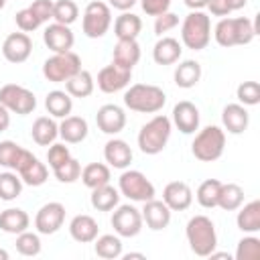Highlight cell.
Segmentation results:
<instances>
[{
  "label": "cell",
  "mask_w": 260,
  "mask_h": 260,
  "mask_svg": "<svg viewBox=\"0 0 260 260\" xmlns=\"http://www.w3.org/2000/svg\"><path fill=\"white\" fill-rule=\"evenodd\" d=\"M254 37H256V28L248 16H236V18L223 16L213 28V39L223 49L250 45Z\"/></svg>",
  "instance_id": "cell-1"
},
{
  "label": "cell",
  "mask_w": 260,
  "mask_h": 260,
  "mask_svg": "<svg viewBox=\"0 0 260 260\" xmlns=\"http://www.w3.org/2000/svg\"><path fill=\"white\" fill-rule=\"evenodd\" d=\"M165 104L167 93L152 83H134L124 91V106L138 114H156Z\"/></svg>",
  "instance_id": "cell-2"
},
{
  "label": "cell",
  "mask_w": 260,
  "mask_h": 260,
  "mask_svg": "<svg viewBox=\"0 0 260 260\" xmlns=\"http://www.w3.org/2000/svg\"><path fill=\"white\" fill-rule=\"evenodd\" d=\"M185 236L189 242V248L195 256L207 258L215 248H217V232L215 223L207 215H193L187 221Z\"/></svg>",
  "instance_id": "cell-3"
},
{
  "label": "cell",
  "mask_w": 260,
  "mask_h": 260,
  "mask_svg": "<svg viewBox=\"0 0 260 260\" xmlns=\"http://www.w3.org/2000/svg\"><path fill=\"white\" fill-rule=\"evenodd\" d=\"M171 130H173V122L171 118H167L165 114H156L154 118H150L138 132V148L144 154H158L165 150L169 138H171Z\"/></svg>",
  "instance_id": "cell-4"
},
{
  "label": "cell",
  "mask_w": 260,
  "mask_h": 260,
  "mask_svg": "<svg viewBox=\"0 0 260 260\" xmlns=\"http://www.w3.org/2000/svg\"><path fill=\"white\" fill-rule=\"evenodd\" d=\"M211 41V18L203 10H191L181 24V43L191 51H201Z\"/></svg>",
  "instance_id": "cell-5"
},
{
  "label": "cell",
  "mask_w": 260,
  "mask_h": 260,
  "mask_svg": "<svg viewBox=\"0 0 260 260\" xmlns=\"http://www.w3.org/2000/svg\"><path fill=\"white\" fill-rule=\"evenodd\" d=\"M225 150V130L219 126H205L199 130L191 142V152L201 162L217 160Z\"/></svg>",
  "instance_id": "cell-6"
},
{
  "label": "cell",
  "mask_w": 260,
  "mask_h": 260,
  "mask_svg": "<svg viewBox=\"0 0 260 260\" xmlns=\"http://www.w3.org/2000/svg\"><path fill=\"white\" fill-rule=\"evenodd\" d=\"M77 71H81V59L73 51L65 53H53L43 63V75L51 83H65L69 77H73Z\"/></svg>",
  "instance_id": "cell-7"
},
{
  "label": "cell",
  "mask_w": 260,
  "mask_h": 260,
  "mask_svg": "<svg viewBox=\"0 0 260 260\" xmlns=\"http://www.w3.org/2000/svg\"><path fill=\"white\" fill-rule=\"evenodd\" d=\"M118 191H120V195L128 197L130 201H138V203H144L148 199H154V195H156V189L150 183V179H146L144 173L132 171V169L130 171L124 169V173L120 175V179H118Z\"/></svg>",
  "instance_id": "cell-8"
},
{
  "label": "cell",
  "mask_w": 260,
  "mask_h": 260,
  "mask_svg": "<svg viewBox=\"0 0 260 260\" xmlns=\"http://www.w3.org/2000/svg\"><path fill=\"white\" fill-rule=\"evenodd\" d=\"M112 26V10L106 2L100 0H91L85 10H83V20H81V28L83 35L89 39H102Z\"/></svg>",
  "instance_id": "cell-9"
},
{
  "label": "cell",
  "mask_w": 260,
  "mask_h": 260,
  "mask_svg": "<svg viewBox=\"0 0 260 260\" xmlns=\"http://www.w3.org/2000/svg\"><path fill=\"white\" fill-rule=\"evenodd\" d=\"M0 104L10 112V114H18V116H26L32 114L37 108V95L18 85V83H6L0 87Z\"/></svg>",
  "instance_id": "cell-10"
},
{
  "label": "cell",
  "mask_w": 260,
  "mask_h": 260,
  "mask_svg": "<svg viewBox=\"0 0 260 260\" xmlns=\"http://www.w3.org/2000/svg\"><path fill=\"white\" fill-rule=\"evenodd\" d=\"M112 228L120 238H134L142 232V213L140 209H136L134 205L126 203V205H116L114 213H112Z\"/></svg>",
  "instance_id": "cell-11"
},
{
  "label": "cell",
  "mask_w": 260,
  "mask_h": 260,
  "mask_svg": "<svg viewBox=\"0 0 260 260\" xmlns=\"http://www.w3.org/2000/svg\"><path fill=\"white\" fill-rule=\"evenodd\" d=\"M63 221H65V205L59 201L45 203L35 215V228L43 236L57 234L63 228Z\"/></svg>",
  "instance_id": "cell-12"
},
{
  "label": "cell",
  "mask_w": 260,
  "mask_h": 260,
  "mask_svg": "<svg viewBox=\"0 0 260 260\" xmlns=\"http://www.w3.org/2000/svg\"><path fill=\"white\" fill-rule=\"evenodd\" d=\"M14 173H18L20 181L24 185H28V187H41L49 179L47 165L41 162L30 150H24V154H22V158H20V162H18V167H16Z\"/></svg>",
  "instance_id": "cell-13"
},
{
  "label": "cell",
  "mask_w": 260,
  "mask_h": 260,
  "mask_svg": "<svg viewBox=\"0 0 260 260\" xmlns=\"http://www.w3.org/2000/svg\"><path fill=\"white\" fill-rule=\"evenodd\" d=\"M32 53V39L28 37V32H10L4 43H2V55L8 63H24Z\"/></svg>",
  "instance_id": "cell-14"
},
{
  "label": "cell",
  "mask_w": 260,
  "mask_h": 260,
  "mask_svg": "<svg viewBox=\"0 0 260 260\" xmlns=\"http://www.w3.org/2000/svg\"><path fill=\"white\" fill-rule=\"evenodd\" d=\"M130 79H132V71L130 69H124V67L116 65V63H110V65L100 69L98 87L104 93H116V91L126 89L130 85Z\"/></svg>",
  "instance_id": "cell-15"
},
{
  "label": "cell",
  "mask_w": 260,
  "mask_h": 260,
  "mask_svg": "<svg viewBox=\"0 0 260 260\" xmlns=\"http://www.w3.org/2000/svg\"><path fill=\"white\" fill-rule=\"evenodd\" d=\"M95 124L104 134H118L124 130L126 126V112L124 108L116 106V104H104L98 112H95Z\"/></svg>",
  "instance_id": "cell-16"
},
{
  "label": "cell",
  "mask_w": 260,
  "mask_h": 260,
  "mask_svg": "<svg viewBox=\"0 0 260 260\" xmlns=\"http://www.w3.org/2000/svg\"><path fill=\"white\" fill-rule=\"evenodd\" d=\"M43 41L45 45L53 51V53H65L73 49L75 37L71 32V28L67 24H59V22H51L47 24V28L43 30Z\"/></svg>",
  "instance_id": "cell-17"
},
{
  "label": "cell",
  "mask_w": 260,
  "mask_h": 260,
  "mask_svg": "<svg viewBox=\"0 0 260 260\" xmlns=\"http://www.w3.org/2000/svg\"><path fill=\"white\" fill-rule=\"evenodd\" d=\"M162 201L171 211H185L193 203V191L185 181H171L162 189Z\"/></svg>",
  "instance_id": "cell-18"
},
{
  "label": "cell",
  "mask_w": 260,
  "mask_h": 260,
  "mask_svg": "<svg viewBox=\"0 0 260 260\" xmlns=\"http://www.w3.org/2000/svg\"><path fill=\"white\" fill-rule=\"evenodd\" d=\"M142 213V221L148 225V230L152 232H160L165 228H169L171 223V209L167 207L165 201H158V199H148L144 201V207L140 209Z\"/></svg>",
  "instance_id": "cell-19"
},
{
  "label": "cell",
  "mask_w": 260,
  "mask_h": 260,
  "mask_svg": "<svg viewBox=\"0 0 260 260\" xmlns=\"http://www.w3.org/2000/svg\"><path fill=\"white\" fill-rule=\"evenodd\" d=\"M171 122L183 134H195V130H199V110H197V106L189 100H183V102L175 104Z\"/></svg>",
  "instance_id": "cell-20"
},
{
  "label": "cell",
  "mask_w": 260,
  "mask_h": 260,
  "mask_svg": "<svg viewBox=\"0 0 260 260\" xmlns=\"http://www.w3.org/2000/svg\"><path fill=\"white\" fill-rule=\"evenodd\" d=\"M132 148L128 146L126 140L122 138H110L104 146V158L108 162V167H114V169H128L130 162H132Z\"/></svg>",
  "instance_id": "cell-21"
},
{
  "label": "cell",
  "mask_w": 260,
  "mask_h": 260,
  "mask_svg": "<svg viewBox=\"0 0 260 260\" xmlns=\"http://www.w3.org/2000/svg\"><path fill=\"white\" fill-rule=\"evenodd\" d=\"M221 124L230 134H244L250 124V114L242 104H228L221 110Z\"/></svg>",
  "instance_id": "cell-22"
},
{
  "label": "cell",
  "mask_w": 260,
  "mask_h": 260,
  "mask_svg": "<svg viewBox=\"0 0 260 260\" xmlns=\"http://www.w3.org/2000/svg\"><path fill=\"white\" fill-rule=\"evenodd\" d=\"M87 132H89V126H87V120L81 118V116H67L61 120L59 124V136L63 138L65 144H79L87 138Z\"/></svg>",
  "instance_id": "cell-23"
},
{
  "label": "cell",
  "mask_w": 260,
  "mask_h": 260,
  "mask_svg": "<svg viewBox=\"0 0 260 260\" xmlns=\"http://www.w3.org/2000/svg\"><path fill=\"white\" fill-rule=\"evenodd\" d=\"M98 232H100L98 221L87 213H79L69 221V234L79 244H91L98 238Z\"/></svg>",
  "instance_id": "cell-24"
},
{
  "label": "cell",
  "mask_w": 260,
  "mask_h": 260,
  "mask_svg": "<svg viewBox=\"0 0 260 260\" xmlns=\"http://www.w3.org/2000/svg\"><path fill=\"white\" fill-rule=\"evenodd\" d=\"M138 61H140V45H138V41L136 39H118V43L114 47L112 63L132 71Z\"/></svg>",
  "instance_id": "cell-25"
},
{
  "label": "cell",
  "mask_w": 260,
  "mask_h": 260,
  "mask_svg": "<svg viewBox=\"0 0 260 260\" xmlns=\"http://www.w3.org/2000/svg\"><path fill=\"white\" fill-rule=\"evenodd\" d=\"M181 53H183V47L177 39L173 37H160L156 43H154V49H152V59L156 65H173L181 59Z\"/></svg>",
  "instance_id": "cell-26"
},
{
  "label": "cell",
  "mask_w": 260,
  "mask_h": 260,
  "mask_svg": "<svg viewBox=\"0 0 260 260\" xmlns=\"http://www.w3.org/2000/svg\"><path fill=\"white\" fill-rule=\"evenodd\" d=\"M236 225L244 234H256L260 232V199H252L250 203H242L238 207Z\"/></svg>",
  "instance_id": "cell-27"
},
{
  "label": "cell",
  "mask_w": 260,
  "mask_h": 260,
  "mask_svg": "<svg viewBox=\"0 0 260 260\" xmlns=\"http://www.w3.org/2000/svg\"><path fill=\"white\" fill-rule=\"evenodd\" d=\"M30 136L39 146H51L59 136V124L53 116H39L30 126Z\"/></svg>",
  "instance_id": "cell-28"
},
{
  "label": "cell",
  "mask_w": 260,
  "mask_h": 260,
  "mask_svg": "<svg viewBox=\"0 0 260 260\" xmlns=\"http://www.w3.org/2000/svg\"><path fill=\"white\" fill-rule=\"evenodd\" d=\"M30 225V217L24 209L20 207H8L4 211H0V230L6 234H20L24 230H28Z\"/></svg>",
  "instance_id": "cell-29"
},
{
  "label": "cell",
  "mask_w": 260,
  "mask_h": 260,
  "mask_svg": "<svg viewBox=\"0 0 260 260\" xmlns=\"http://www.w3.org/2000/svg\"><path fill=\"white\" fill-rule=\"evenodd\" d=\"M45 108L53 118H67L73 110V98L63 89H53L45 95Z\"/></svg>",
  "instance_id": "cell-30"
},
{
  "label": "cell",
  "mask_w": 260,
  "mask_h": 260,
  "mask_svg": "<svg viewBox=\"0 0 260 260\" xmlns=\"http://www.w3.org/2000/svg\"><path fill=\"white\" fill-rule=\"evenodd\" d=\"M89 203H91V207L98 209V211H112V209L120 203V191H118L116 187H112L110 183H106V185H102V187L91 189Z\"/></svg>",
  "instance_id": "cell-31"
},
{
  "label": "cell",
  "mask_w": 260,
  "mask_h": 260,
  "mask_svg": "<svg viewBox=\"0 0 260 260\" xmlns=\"http://www.w3.org/2000/svg\"><path fill=\"white\" fill-rule=\"evenodd\" d=\"M201 65L195 61V59H185L177 65L175 69V83L183 89H191L199 83L201 79Z\"/></svg>",
  "instance_id": "cell-32"
},
{
  "label": "cell",
  "mask_w": 260,
  "mask_h": 260,
  "mask_svg": "<svg viewBox=\"0 0 260 260\" xmlns=\"http://www.w3.org/2000/svg\"><path fill=\"white\" fill-rule=\"evenodd\" d=\"M142 30V20L138 14L126 10L114 20V35L118 39H138Z\"/></svg>",
  "instance_id": "cell-33"
},
{
  "label": "cell",
  "mask_w": 260,
  "mask_h": 260,
  "mask_svg": "<svg viewBox=\"0 0 260 260\" xmlns=\"http://www.w3.org/2000/svg\"><path fill=\"white\" fill-rule=\"evenodd\" d=\"M93 87H95L93 75L89 71H85V69L77 71L73 77H69L65 81V91L71 98H89L93 93Z\"/></svg>",
  "instance_id": "cell-34"
},
{
  "label": "cell",
  "mask_w": 260,
  "mask_h": 260,
  "mask_svg": "<svg viewBox=\"0 0 260 260\" xmlns=\"http://www.w3.org/2000/svg\"><path fill=\"white\" fill-rule=\"evenodd\" d=\"M110 177L112 173L106 162H89L81 169V181L87 189H95V187L110 183Z\"/></svg>",
  "instance_id": "cell-35"
},
{
  "label": "cell",
  "mask_w": 260,
  "mask_h": 260,
  "mask_svg": "<svg viewBox=\"0 0 260 260\" xmlns=\"http://www.w3.org/2000/svg\"><path fill=\"white\" fill-rule=\"evenodd\" d=\"M93 250H95V256L104 258V260H116L122 256V240L120 236L116 234H104V236H98L93 240Z\"/></svg>",
  "instance_id": "cell-36"
},
{
  "label": "cell",
  "mask_w": 260,
  "mask_h": 260,
  "mask_svg": "<svg viewBox=\"0 0 260 260\" xmlns=\"http://www.w3.org/2000/svg\"><path fill=\"white\" fill-rule=\"evenodd\" d=\"M219 191H221V181L217 179H205L199 187H197V203L205 209H213L217 207V201H219Z\"/></svg>",
  "instance_id": "cell-37"
},
{
  "label": "cell",
  "mask_w": 260,
  "mask_h": 260,
  "mask_svg": "<svg viewBox=\"0 0 260 260\" xmlns=\"http://www.w3.org/2000/svg\"><path fill=\"white\" fill-rule=\"evenodd\" d=\"M242 203H244V189L236 183H221L217 207H221L223 211H236Z\"/></svg>",
  "instance_id": "cell-38"
},
{
  "label": "cell",
  "mask_w": 260,
  "mask_h": 260,
  "mask_svg": "<svg viewBox=\"0 0 260 260\" xmlns=\"http://www.w3.org/2000/svg\"><path fill=\"white\" fill-rule=\"evenodd\" d=\"M26 148H22L20 144H16L14 140H2L0 142V167L8 169V171H16L22 154Z\"/></svg>",
  "instance_id": "cell-39"
},
{
  "label": "cell",
  "mask_w": 260,
  "mask_h": 260,
  "mask_svg": "<svg viewBox=\"0 0 260 260\" xmlns=\"http://www.w3.org/2000/svg\"><path fill=\"white\" fill-rule=\"evenodd\" d=\"M22 181L18 177V173L14 171H6L0 173V199L2 201H12L22 193Z\"/></svg>",
  "instance_id": "cell-40"
},
{
  "label": "cell",
  "mask_w": 260,
  "mask_h": 260,
  "mask_svg": "<svg viewBox=\"0 0 260 260\" xmlns=\"http://www.w3.org/2000/svg\"><path fill=\"white\" fill-rule=\"evenodd\" d=\"M41 248H43V244H41L39 234L28 232V230L16 234V252L20 256H39Z\"/></svg>",
  "instance_id": "cell-41"
},
{
  "label": "cell",
  "mask_w": 260,
  "mask_h": 260,
  "mask_svg": "<svg viewBox=\"0 0 260 260\" xmlns=\"http://www.w3.org/2000/svg\"><path fill=\"white\" fill-rule=\"evenodd\" d=\"M79 16V8L73 0H57L53 2V20L59 24H73Z\"/></svg>",
  "instance_id": "cell-42"
},
{
  "label": "cell",
  "mask_w": 260,
  "mask_h": 260,
  "mask_svg": "<svg viewBox=\"0 0 260 260\" xmlns=\"http://www.w3.org/2000/svg\"><path fill=\"white\" fill-rule=\"evenodd\" d=\"M236 260H260V240L254 234H248L238 242Z\"/></svg>",
  "instance_id": "cell-43"
},
{
  "label": "cell",
  "mask_w": 260,
  "mask_h": 260,
  "mask_svg": "<svg viewBox=\"0 0 260 260\" xmlns=\"http://www.w3.org/2000/svg\"><path fill=\"white\" fill-rule=\"evenodd\" d=\"M236 98L242 106H258L260 104V83L258 81H242L236 89Z\"/></svg>",
  "instance_id": "cell-44"
},
{
  "label": "cell",
  "mask_w": 260,
  "mask_h": 260,
  "mask_svg": "<svg viewBox=\"0 0 260 260\" xmlns=\"http://www.w3.org/2000/svg\"><path fill=\"white\" fill-rule=\"evenodd\" d=\"M53 175L57 177L59 183H75V181L81 177V165H79L77 158L71 156V158L65 160L61 167L53 169Z\"/></svg>",
  "instance_id": "cell-45"
},
{
  "label": "cell",
  "mask_w": 260,
  "mask_h": 260,
  "mask_svg": "<svg viewBox=\"0 0 260 260\" xmlns=\"http://www.w3.org/2000/svg\"><path fill=\"white\" fill-rule=\"evenodd\" d=\"M69 158H71V152H69V146H65V142H53L47 150V162L51 169L61 167Z\"/></svg>",
  "instance_id": "cell-46"
},
{
  "label": "cell",
  "mask_w": 260,
  "mask_h": 260,
  "mask_svg": "<svg viewBox=\"0 0 260 260\" xmlns=\"http://www.w3.org/2000/svg\"><path fill=\"white\" fill-rule=\"evenodd\" d=\"M14 20H16L18 30H22V32H32V30H37L39 26H43V22L35 16V12H32L28 6L22 8V10H18L16 16H14Z\"/></svg>",
  "instance_id": "cell-47"
},
{
  "label": "cell",
  "mask_w": 260,
  "mask_h": 260,
  "mask_svg": "<svg viewBox=\"0 0 260 260\" xmlns=\"http://www.w3.org/2000/svg\"><path fill=\"white\" fill-rule=\"evenodd\" d=\"M175 26H179V14L167 10V12L158 14V16H154V32H156L158 37H162L165 32L173 30Z\"/></svg>",
  "instance_id": "cell-48"
},
{
  "label": "cell",
  "mask_w": 260,
  "mask_h": 260,
  "mask_svg": "<svg viewBox=\"0 0 260 260\" xmlns=\"http://www.w3.org/2000/svg\"><path fill=\"white\" fill-rule=\"evenodd\" d=\"M28 8L35 12V16H37L43 24L53 18V0H35Z\"/></svg>",
  "instance_id": "cell-49"
},
{
  "label": "cell",
  "mask_w": 260,
  "mask_h": 260,
  "mask_svg": "<svg viewBox=\"0 0 260 260\" xmlns=\"http://www.w3.org/2000/svg\"><path fill=\"white\" fill-rule=\"evenodd\" d=\"M140 6L148 16H158L169 10L171 0H140Z\"/></svg>",
  "instance_id": "cell-50"
},
{
  "label": "cell",
  "mask_w": 260,
  "mask_h": 260,
  "mask_svg": "<svg viewBox=\"0 0 260 260\" xmlns=\"http://www.w3.org/2000/svg\"><path fill=\"white\" fill-rule=\"evenodd\" d=\"M213 16H228V14H232V10H230V6H228V2L225 0H207V6H205Z\"/></svg>",
  "instance_id": "cell-51"
},
{
  "label": "cell",
  "mask_w": 260,
  "mask_h": 260,
  "mask_svg": "<svg viewBox=\"0 0 260 260\" xmlns=\"http://www.w3.org/2000/svg\"><path fill=\"white\" fill-rule=\"evenodd\" d=\"M136 2H138V0H108V6H110V8H116V10H120V12H126V10H130Z\"/></svg>",
  "instance_id": "cell-52"
},
{
  "label": "cell",
  "mask_w": 260,
  "mask_h": 260,
  "mask_svg": "<svg viewBox=\"0 0 260 260\" xmlns=\"http://www.w3.org/2000/svg\"><path fill=\"white\" fill-rule=\"evenodd\" d=\"M8 126H10V112L0 104V132L8 130Z\"/></svg>",
  "instance_id": "cell-53"
},
{
  "label": "cell",
  "mask_w": 260,
  "mask_h": 260,
  "mask_svg": "<svg viewBox=\"0 0 260 260\" xmlns=\"http://www.w3.org/2000/svg\"><path fill=\"white\" fill-rule=\"evenodd\" d=\"M183 2H185V6L191 8V10H203V8L207 6V0H183Z\"/></svg>",
  "instance_id": "cell-54"
},
{
  "label": "cell",
  "mask_w": 260,
  "mask_h": 260,
  "mask_svg": "<svg viewBox=\"0 0 260 260\" xmlns=\"http://www.w3.org/2000/svg\"><path fill=\"white\" fill-rule=\"evenodd\" d=\"M225 2H228V6H230V10L234 12V10H240V8H244L248 0H225Z\"/></svg>",
  "instance_id": "cell-55"
},
{
  "label": "cell",
  "mask_w": 260,
  "mask_h": 260,
  "mask_svg": "<svg viewBox=\"0 0 260 260\" xmlns=\"http://www.w3.org/2000/svg\"><path fill=\"white\" fill-rule=\"evenodd\" d=\"M130 258H140V260H144L146 256H144V254H140V252H130V254H124V260H130Z\"/></svg>",
  "instance_id": "cell-56"
},
{
  "label": "cell",
  "mask_w": 260,
  "mask_h": 260,
  "mask_svg": "<svg viewBox=\"0 0 260 260\" xmlns=\"http://www.w3.org/2000/svg\"><path fill=\"white\" fill-rule=\"evenodd\" d=\"M0 260H8V252L0 248Z\"/></svg>",
  "instance_id": "cell-57"
},
{
  "label": "cell",
  "mask_w": 260,
  "mask_h": 260,
  "mask_svg": "<svg viewBox=\"0 0 260 260\" xmlns=\"http://www.w3.org/2000/svg\"><path fill=\"white\" fill-rule=\"evenodd\" d=\"M4 6H6V0H0V10H2Z\"/></svg>",
  "instance_id": "cell-58"
}]
</instances>
